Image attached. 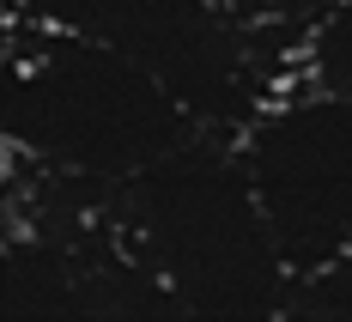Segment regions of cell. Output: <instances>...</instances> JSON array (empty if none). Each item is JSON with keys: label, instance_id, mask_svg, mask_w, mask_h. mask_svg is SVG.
Listing matches in <instances>:
<instances>
[{"label": "cell", "instance_id": "1", "mask_svg": "<svg viewBox=\"0 0 352 322\" xmlns=\"http://www.w3.org/2000/svg\"><path fill=\"white\" fill-rule=\"evenodd\" d=\"M122 261L140 268L164 310L182 316H285L292 261L249 182L237 134L195 140L109 195Z\"/></svg>", "mask_w": 352, "mask_h": 322}, {"label": "cell", "instance_id": "2", "mask_svg": "<svg viewBox=\"0 0 352 322\" xmlns=\"http://www.w3.org/2000/svg\"><path fill=\"white\" fill-rule=\"evenodd\" d=\"M201 134L195 109L158 73L73 31L12 19L6 146L19 164L79 195H116Z\"/></svg>", "mask_w": 352, "mask_h": 322}, {"label": "cell", "instance_id": "3", "mask_svg": "<svg viewBox=\"0 0 352 322\" xmlns=\"http://www.w3.org/2000/svg\"><path fill=\"white\" fill-rule=\"evenodd\" d=\"M6 12L146 61L212 134H237L274 98L231 0H6Z\"/></svg>", "mask_w": 352, "mask_h": 322}, {"label": "cell", "instance_id": "4", "mask_svg": "<svg viewBox=\"0 0 352 322\" xmlns=\"http://www.w3.org/2000/svg\"><path fill=\"white\" fill-rule=\"evenodd\" d=\"M237 146L292 274L352 255V92L298 79L237 128Z\"/></svg>", "mask_w": 352, "mask_h": 322}, {"label": "cell", "instance_id": "5", "mask_svg": "<svg viewBox=\"0 0 352 322\" xmlns=\"http://www.w3.org/2000/svg\"><path fill=\"white\" fill-rule=\"evenodd\" d=\"M298 61H304V85L352 92V0H316Z\"/></svg>", "mask_w": 352, "mask_h": 322}, {"label": "cell", "instance_id": "6", "mask_svg": "<svg viewBox=\"0 0 352 322\" xmlns=\"http://www.w3.org/2000/svg\"><path fill=\"white\" fill-rule=\"evenodd\" d=\"M285 316H298V322H352V255L322 261V268H298L292 274Z\"/></svg>", "mask_w": 352, "mask_h": 322}]
</instances>
